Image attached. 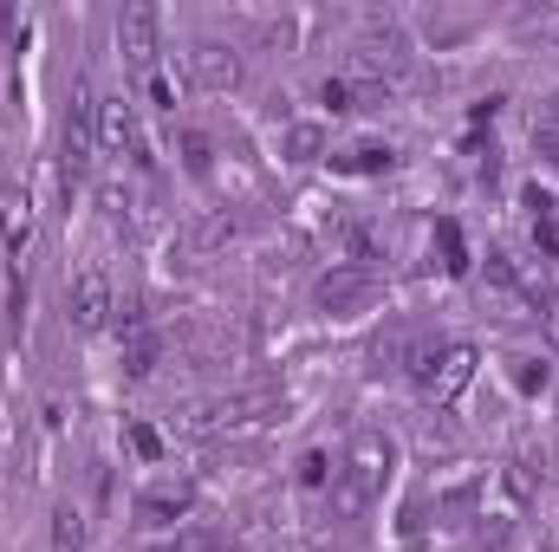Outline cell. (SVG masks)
I'll use <instances>...</instances> for the list:
<instances>
[{
	"label": "cell",
	"mask_w": 559,
	"mask_h": 552,
	"mask_svg": "<svg viewBox=\"0 0 559 552\" xmlns=\"http://www.w3.org/2000/svg\"><path fill=\"white\" fill-rule=\"evenodd\" d=\"M365 292H371V274H365V267H338V274H325L312 286V299H319L325 312H345V305H358Z\"/></svg>",
	"instance_id": "cell-6"
},
{
	"label": "cell",
	"mask_w": 559,
	"mask_h": 552,
	"mask_svg": "<svg viewBox=\"0 0 559 552\" xmlns=\"http://www.w3.org/2000/svg\"><path fill=\"white\" fill-rule=\"evenodd\" d=\"M442 248H449V274H462V267H468V254H462V235H455V221H442Z\"/></svg>",
	"instance_id": "cell-13"
},
{
	"label": "cell",
	"mask_w": 559,
	"mask_h": 552,
	"mask_svg": "<svg viewBox=\"0 0 559 552\" xmlns=\"http://www.w3.org/2000/svg\"><path fill=\"white\" fill-rule=\"evenodd\" d=\"M111 312H118V305H111V279L105 274H79L72 279V319H79L85 332H98Z\"/></svg>",
	"instance_id": "cell-5"
},
{
	"label": "cell",
	"mask_w": 559,
	"mask_h": 552,
	"mask_svg": "<svg viewBox=\"0 0 559 552\" xmlns=\"http://www.w3.org/2000/svg\"><path fill=\"white\" fill-rule=\"evenodd\" d=\"M169 552H215V533H182Z\"/></svg>",
	"instance_id": "cell-14"
},
{
	"label": "cell",
	"mask_w": 559,
	"mask_h": 552,
	"mask_svg": "<svg viewBox=\"0 0 559 552\" xmlns=\"http://www.w3.org/2000/svg\"><path fill=\"white\" fill-rule=\"evenodd\" d=\"M365 65H378V72H404V65H411V39H404L397 26H371V33H365Z\"/></svg>",
	"instance_id": "cell-7"
},
{
	"label": "cell",
	"mask_w": 559,
	"mask_h": 552,
	"mask_svg": "<svg viewBox=\"0 0 559 552\" xmlns=\"http://www.w3.org/2000/svg\"><path fill=\"white\" fill-rule=\"evenodd\" d=\"M280 149H286V163H319V149H325V131L319 124H286V137H280Z\"/></svg>",
	"instance_id": "cell-11"
},
{
	"label": "cell",
	"mask_w": 559,
	"mask_h": 552,
	"mask_svg": "<svg viewBox=\"0 0 559 552\" xmlns=\"http://www.w3.org/2000/svg\"><path fill=\"white\" fill-rule=\"evenodd\" d=\"M52 552H85V520H79L72 507L52 514Z\"/></svg>",
	"instance_id": "cell-12"
},
{
	"label": "cell",
	"mask_w": 559,
	"mask_h": 552,
	"mask_svg": "<svg viewBox=\"0 0 559 552\" xmlns=\"http://www.w3.org/2000/svg\"><path fill=\"white\" fill-rule=\"evenodd\" d=\"M182 149H189V169H209V137H189Z\"/></svg>",
	"instance_id": "cell-15"
},
{
	"label": "cell",
	"mask_w": 559,
	"mask_h": 552,
	"mask_svg": "<svg viewBox=\"0 0 559 552\" xmlns=\"http://www.w3.org/2000/svg\"><path fill=\"white\" fill-rule=\"evenodd\" d=\"M98 137H105V149H124V143L138 137V131H131V105H124V98H105V105H98Z\"/></svg>",
	"instance_id": "cell-10"
},
{
	"label": "cell",
	"mask_w": 559,
	"mask_h": 552,
	"mask_svg": "<svg viewBox=\"0 0 559 552\" xmlns=\"http://www.w3.org/2000/svg\"><path fill=\"white\" fill-rule=\"evenodd\" d=\"M189 79H195L202 92H235V85H241V59H235L222 39H202V46H189Z\"/></svg>",
	"instance_id": "cell-4"
},
{
	"label": "cell",
	"mask_w": 559,
	"mask_h": 552,
	"mask_svg": "<svg viewBox=\"0 0 559 552\" xmlns=\"http://www.w3.org/2000/svg\"><path fill=\"white\" fill-rule=\"evenodd\" d=\"M547 338L559 345V312H547Z\"/></svg>",
	"instance_id": "cell-16"
},
{
	"label": "cell",
	"mask_w": 559,
	"mask_h": 552,
	"mask_svg": "<svg viewBox=\"0 0 559 552\" xmlns=\"http://www.w3.org/2000/svg\"><path fill=\"white\" fill-rule=\"evenodd\" d=\"M417 377L429 384V397H436V404L462 397V391H468V377H475V345H449L442 358H429V364H423Z\"/></svg>",
	"instance_id": "cell-3"
},
{
	"label": "cell",
	"mask_w": 559,
	"mask_h": 552,
	"mask_svg": "<svg viewBox=\"0 0 559 552\" xmlns=\"http://www.w3.org/2000/svg\"><path fill=\"white\" fill-rule=\"evenodd\" d=\"M189 501H195L189 488H150V494L138 501V514L150 520V527H169V520H182V514H189Z\"/></svg>",
	"instance_id": "cell-8"
},
{
	"label": "cell",
	"mask_w": 559,
	"mask_h": 552,
	"mask_svg": "<svg viewBox=\"0 0 559 552\" xmlns=\"http://www.w3.org/2000/svg\"><path fill=\"white\" fill-rule=\"evenodd\" d=\"M118 52L138 65L143 79H156V52H163V20H156V7L150 0H131L124 13H118Z\"/></svg>",
	"instance_id": "cell-2"
},
{
	"label": "cell",
	"mask_w": 559,
	"mask_h": 552,
	"mask_svg": "<svg viewBox=\"0 0 559 552\" xmlns=\"http://www.w3.org/2000/svg\"><path fill=\"white\" fill-rule=\"evenodd\" d=\"M235 228H241V221H235L228 208H215V215H202V221L189 228V254H215V248H228V241H235Z\"/></svg>",
	"instance_id": "cell-9"
},
{
	"label": "cell",
	"mask_w": 559,
	"mask_h": 552,
	"mask_svg": "<svg viewBox=\"0 0 559 552\" xmlns=\"http://www.w3.org/2000/svg\"><path fill=\"white\" fill-rule=\"evenodd\" d=\"M384 481H391V442L378 429H365V435H352L345 461L332 468V507L338 514H365L384 494Z\"/></svg>",
	"instance_id": "cell-1"
}]
</instances>
